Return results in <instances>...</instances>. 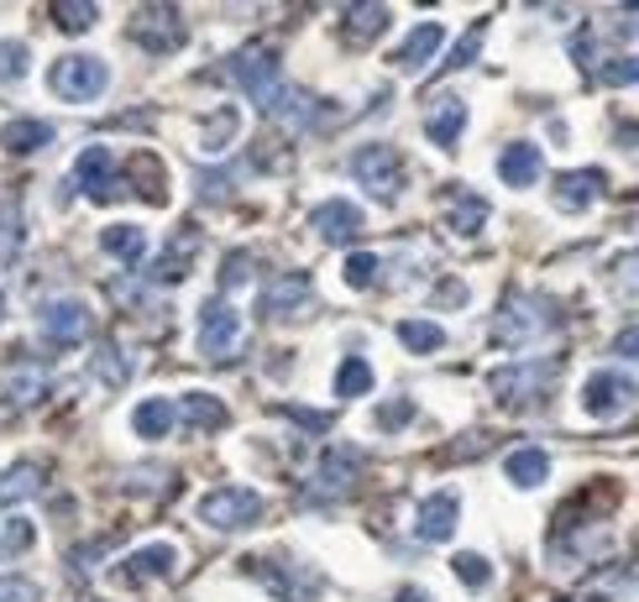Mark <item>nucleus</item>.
<instances>
[{"label": "nucleus", "mask_w": 639, "mask_h": 602, "mask_svg": "<svg viewBox=\"0 0 639 602\" xmlns=\"http://www.w3.org/2000/svg\"><path fill=\"white\" fill-rule=\"evenodd\" d=\"M482 32H488V27H482V21H472V27H467V37L457 42V53L446 58V69H461V63H467V58H472L477 48H482Z\"/></svg>", "instance_id": "a19ab883"}, {"label": "nucleus", "mask_w": 639, "mask_h": 602, "mask_svg": "<svg viewBox=\"0 0 639 602\" xmlns=\"http://www.w3.org/2000/svg\"><path fill=\"white\" fill-rule=\"evenodd\" d=\"M17 252H21V194H6L0 200V273L17 268Z\"/></svg>", "instance_id": "5701e85b"}, {"label": "nucleus", "mask_w": 639, "mask_h": 602, "mask_svg": "<svg viewBox=\"0 0 639 602\" xmlns=\"http://www.w3.org/2000/svg\"><path fill=\"white\" fill-rule=\"evenodd\" d=\"M440 42H446V27H440V21H420V27H415V32L399 42V53H393L399 73H420L425 63H436Z\"/></svg>", "instance_id": "a211bd4d"}, {"label": "nucleus", "mask_w": 639, "mask_h": 602, "mask_svg": "<svg viewBox=\"0 0 639 602\" xmlns=\"http://www.w3.org/2000/svg\"><path fill=\"white\" fill-rule=\"evenodd\" d=\"M461 127H467V100H457V94H440V100H430L425 131H430V142H436L440 152H457Z\"/></svg>", "instance_id": "f3484780"}, {"label": "nucleus", "mask_w": 639, "mask_h": 602, "mask_svg": "<svg viewBox=\"0 0 639 602\" xmlns=\"http://www.w3.org/2000/svg\"><path fill=\"white\" fill-rule=\"evenodd\" d=\"M635 79H639V63H635V58H613V63L603 69V84H613V90H629Z\"/></svg>", "instance_id": "79ce46f5"}, {"label": "nucleus", "mask_w": 639, "mask_h": 602, "mask_svg": "<svg viewBox=\"0 0 639 602\" xmlns=\"http://www.w3.org/2000/svg\"><path fill=\"white\" fill-rule=\"evenodd\" d=\"M131 37L142 42L147 53H173V48H183V21L173 6H147V11H137Z\"/></svg>", "instance_id": "9b49d317"}, {"label": "nucleus", "mask_w": 639, "mask_h": 602, "mask_svg": "<svg viewBox=\"0 0 639 602\" xmlns=\"http://www.w3.org/2000/svg\"><path fill=\"white\" fill-rule=\"evenodd\" d=\"M310 273H278L262 283V293H257V304H262V320H289L299 304H310Z\"/></svg>", "instance_id": "f8f14e48"}, {"label": "nucleus", "mask_w": 639, "mask_h": 602, "mask_svg": "<svg viewBox=\"0 0 639 602\" xmlns=\"http://www.w3.org/2000/svg\"><path fill=\"white\" fill-rule=\"evenodd\" d=\"M106 84H110V69L90 53H69L48 69V90H53L58 100H69V106H90V100H100Z\"/></svg>", "instance_id": "f257e3e1"}, {"label": "nucleus", "mask_w": 639, "mask_h": 602, "mask_svg": "<svg viewBox=\"0 0 639 602\" xmlns=\"http://www.w3.org/2000/svg\"><path fill=\"white\" fill-rule=\"evenodd\" d=\"M241 347V314L226 299H210L200 310V357L204 362H226Z\"/></svg>", "instance_id": "423d86ee"}, {"label": "nucleus", "mask_w": 639, "mask_h": 602, "mask_svg": "<svg viewBox=\"0 0 639 602\" xmlns=\"http://www.w3.org/2000/svg\"><path fill=\"white\" fill-rule=\"evenodd\" d=\"M0 314H6V299H0Z\"/></svg>", "instance_id": "de8ad7c7"}, {"label": "nucleus", "mask_w": 639, "mask_h": 602, "mask_svg": "<svg viewBox=\"0 0 639 602\" xmlns=\"http://www.w3.org/2000/svg\"><path fill=\"white\" fill-rule=\"evenodd\" d=\"M457 509H461V498L451 493V488L436 493V498H425L420 519H415V534H420L425 545H446V540L457 534Z\"/></svg>", "instance_id": "dca6fc26"}, {"label": "nucleus", "mask_w": 639, "mask_h": 602, "mask_svg": "<svg viewBox=\"0 0 639 602\" xmlns=\"http://www.w3.org/2000/svg\"><path fill=\"white\" fill-rule=\"evenodd\" d=\"M393 602H436L425 586H403V592H393Z\"/></svg>", "instance_id": "49530a36"}, {"label": "nucleus", "mask_w": 639, "mask_h": 602, "mask_svg": "<svg viewBox=\"0 0 639 602\" xmlns=\"http://www.w3.org/2000/svg\"><path fill=\"white\" fill-rule=\"evenodd\" d=\"M357 472H362V451H351V445H330L326 461L314 466L310 488L320 498H341L351 488V476H357Z\"/></svg>", "instance_id": "ddd939ff"}, {"label": "nucleus", "mask_w": 639, "mask_h": 602, "mask_svg": "<svg viewBox=\"0 0 639 602\" xmlns=\"http://www.w3.org/2000/svg\"><path fill=\"white\" fill-rule=\"evenodd\" d=\"M257 513H262V498L252 493V488H237V482H226V488H216V493L200 498V519L210 524V530H252Z\"/></svg>", "instance_id": "7ed1b4c3"}, {"label": "nucleus", "mask_w": 639, "mask_h": 602, "mask_svg": "<svg viewBox=\"0 0 639 602\" xmlns=\"http://www.w3.org/2000/svg\"><path fill=\"white\" fill-rule=\"evenodd\" d=\"M32 545H37L32 519H6V530H0V561H17V555H27Z\"/></svg>", "instance_id": "72a5a7b5"}, {"label": "nucleus", "mask_w": 639, "mask_h": 602, "mask_svg": "<svg viewBox=\"0 0 639 602\" xmlns=\"http://www.w3.org/2000/svg\"><path fill=\"white\" fill-rule=\"evenodd\" d=\"M546 330H550V314H540L535 299H509L503 314H498L493 335L503 341V347H530V341H540Z\"/></svg>", "instance_id": "1a4fd4ad"}, {"label": "nucleus", "mask_w": 639, "mask_h": 602, "mask_svg": "<svg viewBox=\"0 0 639 602\" xmlns=\"http://www.w3.org/2000/svg\"><path fill=\"white\" fill-rule=\"evenodd\" d=\"M37 320H42V335H48L53 347H79L94 325L90 304H79V299H53V304H42Z\"/></svg>", "instance_id": "6e6552de"}, {"label": "nucleus", "mask_w": 639, "mask_h": 602, "mask_svg": "<svg viewBox=\"0 0 639 602\" xmlns=\"http://www.w3.org/2000/svg\"><path fill=\"white\" fill-rule=\"evenodd\" d=\"M100 252L121 257V262H142L147 231H137V225H106V231H100Z\"/></svg>", "instance_id": "bb28decb"}, {"label": "nucleus", "mask_w": 639, "mask_h": 602, "mask_svg": "<svg viewBox=\"0 0 639 602\" xmlns=\"http://www.w3.org/2000/svg\"><path fill=\"white\" fill-rule=\"evenodd\" d=\"M173 566H179V550L158 540V545L131 550L127 561H121V566L110 571V582H116V586H142V582H158V576H168Z\"/></svg>", "instance_id": "9d476101"}, {"label": "nucleus", "mask_w": 639, "mask_h": 602, "mask_svg": "<svg viewBox=\"0 0 639 602\" xmlns=\"http://www.w3.org/2000/svg\"><path fill=\"white\" fill-rule=\"evenodd\" d=\"M42 388H48V372H42V362H32V357H21V362L6 372V393H11V403H37L42 399Z\"/></svg>", "instance_id": "b1692460"}, {"label": "nucleus", "mask_w": 639, "mask_h": 602, "mask_svg": "<svg viewBox=\"0 0 639 602\" xmlns=\"http://www.w3.org/2000/svg\"><path fill=\"white\" fill-rule=\"evenodd\" d=\"M556 372H561L556 362H519V367H498L493 378H488V388H493V399H498V403H509V409H519V403H540V399H546V388L556 383Z\"/></svg>", "instance_id": "20e7f679"}, {"label": "nucleus", "mask_w": 639, "mask_h": 602, "mask_svg": "<svg viewBox=\"0 0 639 602\" xmlns=\"http://www.w3.org/2000/svg\"><path fill=\"white\" fill-rule=\"evenodd\" d=\"M629 403H635V378H629V372H592V378H587L582 409L592 420H619Z\"/></svg>", "instance_id": "0eeeda50"}, {"label": "nucleus", "mask_w": 639, "mask_h": 602, "mask_svg": "<svg viewBox=\"0 0 639 602\" xmlns=\"http://www.w3.org/2000/svg\"><path fill=\"white\" fill-rule=\"evenodd\" d=\"M37 488H42V466H32V461H21V466H11V472H0V503L32 498Z\"/></svg>", "instance_id": "2f4dec72"}, {"label": "nucleus", "mask_w": 639, "mask_h": 602, "mask_svg": "<svg viewBox=\"0 0 639 602\" xmlns=\"http://www.w3.org/2000/svg\"><path fill=\"white\" fill-rule=\"evenodd\" d=\"M53 21L63 27V32H90L94 21H100V6H90V0H58L53 6Z\"/></svg>", "instance_id": "473e14b6"}, {"label": "nucleus", "mask_w": 639, "mask_h": 602, "mask_svg": "<svg viewBox=\"0 0 639 602\" xmlns=\"http://www.w3.org/2000/svg\"><path fill=\"white\" fill-rule=\"evenodd\" d=\"M372 273H378V257H372V252H351L347 268H341L347 289H367V283H372Z\"/></svg>", "instance_id": "ea45409f"}, {"label": "nucleus", "mask_w": 639, "mask_h": 602, "mask_svg": "<svg viewBox=\"0 0 639 602\" xmlns=\"http://www.w3.org/2000/svg\"><path fill=\"white\" fill-rule=\"evenodd\" d=\"M200 252V237H194V231H189V237H173V247H168L163 257H158V268H152V278H158V283H179L183 278V268H189V257Z\"/></svg>", "instance_id": "c756f323"}, {"label": "nucleus", "mask_w": 639, "mask_h": 602, "mask_svg": "<svg viewBox=\"0 0 639 602\" xmlns=\"http://www.w3.org/2000/svg\"><path fill=\"white\" fill-rule=\"evenodd\" d=\"M351 179L362 183L372 200H399V189H403V158L393 152V147L383 142H367L351 152Z\"/></svg>", "instance_id": "f03ea898"}, {"label": "nucleus", "mask_w": 639, "mask_h": 602, "mask_svg": "<svg viewBox=\"0 0 639 602\" xmlns=\"http://www.w3.org/2000/svg\"><path fill=\"white\" fill-rule=\"evenodd\" d=\"M173 420H179V414H173V403L168 399H147L142 409L131 414V430H137L142 440H163L168 430H173Z\"/></svg>", "instance_id": "cd10ccee"}, {"label": "nucleus", "mask_w": 639, "mask_h": 602, "mask_svg": "<svg viewBox=\"0 0 639 602\" xmlns=\"http://www.w3.org/2000/svg\"><path fill=\"white\" fill-rule=\"evenodd\" d=\"M451 566H457V576H461L467 586H477V592H482V586H493V566H488L482 555H457Z\"/></svg>", "instance_id": "58836bf2"}, {"label": "nucleus", "mask_w": 639, "mask_h": 602, "mask_svg": "<svg viewBox=\"0 0 639 602\" xmlns=\"http://www.w3.org/2000/svg\"><path fill=\"white\" fill-rule=\"evenodd\" d=\"M73 183L90 200H116V158H110V147H84L79 163H73Z\"/></svg>", "instance_id": "2eb2a0df"}, {"label": "nucleus", "mask_w": 639, "mask_h": 602, "mask_svg": "<svg viewBox=\"0 0 639 602\" xmlns=\"http://www.w3.org/2000/svg\"><path fill=\"white\" fill-rule=\"evenodd\" d=\"M367 388H372V367H367L362 357H347L341 372H336V393H341V399H357V393H367Z\"/></svg>", "instance_id": "c9c22d12"}, {"label": "nucleus", "mask_w": 639, "mask_h": 602, "mask_svg": "<svg viewBox=\"0 0 639 602\" xmlns=\"http://www.w3.org/2000/svg\"><path fill=\"white\" fill-rule=\"evenodd\" d=\"M409 420H415V403H409V399L383 403V409H378V430H403Z\"/></svg>", "instance_id": "37998d69"}, {"label": "nucleus", "mask_w": 639, "mask_h": 602, "mask_svg": "<svg viewBox=\"0 0 639 602\" xmlns=\"http://www.w3.org/2000/svg\"><path fill=\"white\" fill-rule=\"evenodd\" d=\"M189 430H220L226 424V403L210 399V393H183V403L173 409Z\"/></svg>", "instance_id": "393cba45"}, {"label": "nucleus", "mask_w": 639, "mask_h": 602, "mask_svg": "<svg viewBox=\"0 0 639 602\" xmlns=\"http://www.w3.org/2000/svg\"><path fill=\"white\" fill-rule=\"evenodd\" d=\"M540 173H546V163H540V147L535 142H513L503 158H498V179L513 183V189H530V183H540Z\"/></svg>", "instance_id": "aec40b11"}, {"label": "nucleus", "mask_w": 639, "mask_h": 602, "mask_svg": "<svg viewBox=\"0 0 639 602\" xmlns=\"http://www.w3.org/2000/svg\"><path fill=\"white\" fill-rule=\"evenodd\" d=\"M53 142V127L48 121H32V116H21V121H11V127L0 131V147L6 152H37V147Z\"/></svg>", "instance_id": "a878e982"}, {"label": "nucleus", "mask_w": 639, "mask_h": 602, "mask_svg": "<svg viewBox=\"0 0 639 602\" xmlns=\"http://www.w3.org/2000/svg\"><path fill=\"white\" fill-rule=\"evenodd\" d=\"M503 472H509L513 488H540L550 476V456L540 451V445H519L509 461H503Z\"/></svg>", "instance_id": "4be33fe9"}, {"label": "nucleus", "mask_w": 639, "mask_h": 602, "mask_svg": "<svg viewBox=\"0 0 639 602\" xmlns=\"http://www.w3.org/2000/svg\"><path fill=\"white\" fill-rule=\"evenodd\" d=\"M383 27H388V6H351L347 11V42L351 48H367Z\"/></svg>", "instance_id": "c85d7f7f"}, {"label": "nucleus", "mask_w": 639, "mask_h": 602, "mask_svg": "<svg viewBox=\"0 0 639 602\" xmlns=\"http://www.w3.org/2000/svg\"><path fill=\"white\" fill-rule=\"evenodd\" d=\"M482 220H488V204L477 200V194H467L461 183H451V189H446V225H451L457 237H477Z\"/></svg>", "instance_id": "412c9836"}, {"label": "nucleus", "mask_w": 639, "mask_h": 602, "mask_svg": "<svg viewBox=\"0 0 639 602\" xmlns=\"http://www.w3.org/2000/svg\"><path fill=\"white\" fill-rule=\"evenodd\" d=\"M241 278H247V252H237L231 262H226V273H220V283H226V289H237Z\"/></svg>", "instance_id": "a18cd8bd"}, {"label": "nucleus", "mask_w": 639, "mask_h": 602, "mask_svg": "<svg viewBox=\"0 0 639 602\" xmlns=\"http://www.w3.org/2000/svg\"><path fill=\"white\" fill-rule=\"evenodd\" d=\"M94 378H106V388H121V383H127V362H121V351L110 347V341L94 351Z\"/></svg>", "instance_id": "e433bc0d"}, {"label": "nucleus", "mask_w": 639, "mask_h": 602, "mask_svg": "<svg viewBox=\"0 0 639 602\" xmlns=\"http://www.w3.org/2000/svg\"><path fill=\"white\" fill-rule=\"evenodd\" d=\"M226 73H231L241 90H247L257 106H262V116L273 110L278 90H283V73H278V63H273V53H268V48H241V53L231 58V69H226Z\"/></svg>", "instance_id": "39448f33"}, {"label": "nucleus", "mask_w": 639, "mask_h": 602, "mask_svg": "<svg viewBox=\"0 0 639 602\" xmlns=\"http://www.w3.org/2000/svg\"><path fill=\"white\" fill-rule=\"evenodd\" d=\"M237 131H241V116L231 106L226 110H216V116H210V121H204V137H200V147L204 152H210V158H216V152H226V147L237 142Z\"/></svg>", "instance_id": "7c9ffc66"}, {"label": "nucleus", "mask_w": 639, "mask_h": 602, "mask_svg": "<svg viewBox=\"0 0 639 602\" xmlns=\"http://www.w3.org/2000/svg\"><path fill=\"white\" fill-rule=\"evenodd\" d=\"M0 602H37V586L17 582V576H0Z\"/></svg>", "instance_id": "c03bdc74"}, {"label": "nucleus", "mask_w": 639, "mask_h": 602, "mask_svg": "<svg viewBox=\"0 0 639 602\" xmlns=\"http://www.w3.org/2000/svg\"><path fill=\"white\" fill-rule=\"evenodd\" d=\"M399 341L409 351H440L446 347V335H440L436 320H399Z\"/></svg>", "instance_id": "f704fd0d"}, {"label": "nucleus", "mask_w": 639, "mask_h": 602, "mask_svg": "<svg viewBox=\"0 0 639 602\" xmlns=\"http://www.w3.org/2000/svg\"><path fill=\"white\" fill-rule=\"evenodd\" d=\"M603 189H608V179L598 173V168H582V173H561V183H556V204H561L567 215H582V210L598 200Z\"/></svg>", "instance_id": "6ab92c4d"}, {"label": "nucleus", "mask_w": 639, "mask_h": 602, "mask_svg": "<svg viewBox=\"0 0 639 602\" xmlns=\"http://www.w3.org/2000/svg\"><path fill=\"white\" fill-rule=\"evenodd\" d=\"M310 231L320 241H330V247H341V241H351L357 231H362V210L351 200H326L310 210Z\"/></svg>", "instance_id": "4468645a"}, {"label": "nucleus", "mask_w": 639, "mask_h": 602, "mask_svg": "<svg viewBox=\"0 0 639 602\" xmlns=\"http://www.w3.org/2000/svg\"><path fill=\"white\" fill-rule=\"evenodd\" d=\"M21 73H27V42H0V84H17Z\"/></svg>", "instance_id": "4c0bfd02"}]
</instances>
